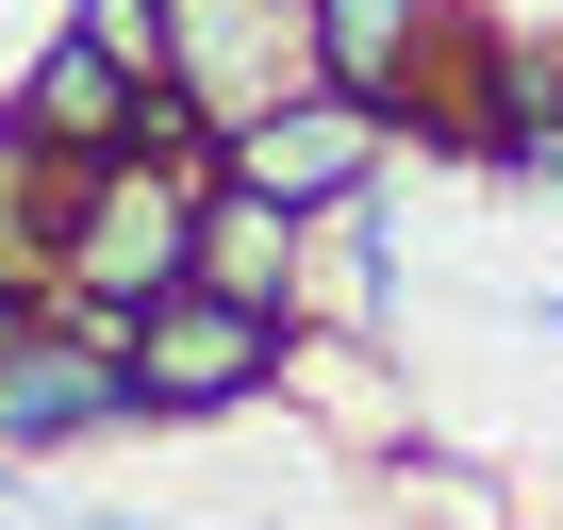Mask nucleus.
I'll use <instances>...</instances> for the list:
<instances>
[{
	"mask_svg": "<svg viewBox=\"0 0 563 530\" xmlns=\"http://www.w3.org/2000/svg\"><path fill=\"white\" fill-rule=\"evenodd\" d=\"M316 51L349 100H415L431 51H448V0H316Z\"/></svg>",
	"mask_w": 563,
	"mask_h": 530,
	"instance_id": "0eeeda50",
	"label": "nucleus"
},
{
	"mask_svg": "<svg viewBox=\"0 0 563 530\" xmlns=\"http://www.w3.org/2000/svg\"><path fill=\"white\" fill-rule=\"evenodd\" d=\"M299 84H332L316 0H166V100H183V133H232L265 100H299Z\"/></svg>",
	"mask_w": 563,
	"mask_h": 530,
	"instance_id": "20e7f679",
	"label": "nucleus"
},
{
	"mask_svg": "<svg viewBox=\"0 0 563 530\" xmlns=\"http://www.w3.org/2000/svg\"><path fill=\"white\" fill-rule=\"evenodd\" d=\"M216 166H232V183H265L282 216H349V199H382V166H398V100L299 84V100L232 117V133H216Z\"/></svg>",
	"mask_w": 563,
	"mask_h": 530,
	"instance_id": "39448f33",
	"label": "nucleus"
},
{
	"mask_svg": "<svg viewBox=\"0 0 563 530\" xmlns=\"http://www.w3.org/2000/svg\"><path fill=\"white\" fill-rule=\"evenodd\" d=\"M0 530H117V514H18V497H0Z\"/></svg>",
	"mask_w": 563,
	"mask_h": 530,
	"instance_id": "1a4fd4ad",
	"label": "nucleus"
},
{
	"mask_svg": "<svg viewBox=\"0 0 563 530\" xmlns=\"http://www.w3.org/2000/svg\"><path fill=\"white\" fill-rule=\"evenodd\" d=\"M150 133H183V100L67 18V34L34 51V84H18V150H34V166H100V150H150Z\"/></svg>",
	"mask_w": 563,
	"mask_h": 530,
	"instance_id": "423d86ee",
	"label": "nucleus"
},
{
	"mask_svg": "<svg viewBox=\"0 0 563 530\" xmlns=\"http://www.w3.org/2000/svg\"><path fill=\"white\" fill-rule=\"evenodd\" d=\"M514 332H530V349H563V283H530V299H514Z\"/></svg>",
	"mask_w": 563,
	"mask_h": 530,
	"instance_id": "6e6552de",
	"label": "nucleus"
},
{
	"mask_svg": "<svg viewBox=\"0 0 563 530\" xmlns=\"http://www.w3.org/2000/svg\"><path fill=\"white\" fill-rule=\"evenodd\" d=\"M199 199H216V133H150V150H100V166H67L51 283H67L84 316H150L183 265H199Z\"/></svg>",
	"mask_w": 563,
	"mask_h": 530,
	"instance_id": "f257e3e1",
	"label": "nucleus"
},
{
	"mask_svg": "<svg viewBox=\"0 0 563 530\" xmlns=\"http://www.w3.org/2000/svg\"><path fill=\"white\" fill-rule=\"evenodd\" d=\"M133 332L84 316V299H0V464H51V448H100L133 431Z\"/></svg>",
	"mask_w": 563,
	"mask_h": 530,
	"instance_id": "f03ea898",
	"label": "nucleus"
},
{
	"mask_svg": "<svg viewBox=\"0 0 563 530\" xmlns=\"http://www.w3.org/2000/svg\"><path fill=\"white\" fill-rule=\"evenodd\" d=\"M133 332V398L183 431V415H249L265 382H282V349H299V316L282 299H249V283H216V265H183V283L150 299V316H117Z\"/></svg>",
	"mask_w": 563,
	"mask_h": 530,
	"instance_id": "7ed1b4c3",
	"label": "nucleus"
}]
</instances>
